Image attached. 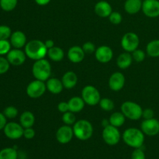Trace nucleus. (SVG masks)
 Segmentation results:
<instances>
[{
	"label": "nucleus",
	"mask_w": 159,
	"mask_h": 159,
	"mask_svg": "<svg viewBox=\"0 0 159 159\" xmlns=\"http://www.w3.org/2000/svg\"><path fill=\"white\" fill-rule=\"evenodd\" d=\"M25 54L26 57L32 60H40L44 58L48 54V48L45 46L44 42L40 40H33L25 45Z\"/></svg>",
	"instance_id": "1"
},
{
	"label": "nucleus",
	"mask_w": 159,
	"mask_h": 159,
	"mask_svg": "<svg viewBox=\"0 0 159 159\" xmlns=\"http://www.w3.org/2000/svg\"><path fill=\"white\" fill-rule=\"evenodd\" d=\"M123 140L127 145L133 148H139L144 144V134L141 130L131 127L124 132Z\"/></svg>",
	"instance_id": "2"
},
{
	"label": "nucleus",
	"mask_w": 159,
	"mask_h": 159,
	"mask_svg": "<svg viewBox=\"0 0 159 159\" xmlns=\"http://www.w3.org/2000/svg\"><path fill=\"white\" fill-rule=\"evenodd\" d=\"M74 136L80 141L89 140L93 134V125L86 120H80L75 122L73 126Z\"/></svg>",
	"instance_id": "3"
},
{
	"label": "nucleus",
	"mask_w": 159,
	"mask_h": 159,
	"mask_svg": "<svg viewBox=\"0 0 159 159\" xmlns=\"http://www.w3.org/2000/svg\"><path fill=\"white\" fill-rule=\"evenodd\" d=\"M32 72L36 79L43 82L47 81L51 76V64L44 58L36 61L33 65Z\"/></svg>",
	"instance_id": "4"
},
{
	"label": "nucleus",
	"mask_w": 159,
	"mask_h": 159,
	"mask_svg": "<svg viewBox=\"0 0 159 159\" xmlns=\"http://www.w3.org/2000/svg\"><path fill=\"white\" fill-rule=\"evenodd\" d=\"M120 110L125 117L132 120H138L142 117V108L139 104L134 102L126 101L121 105Z\"/></svg>",
	"instance_id": "5"
},
{
	"label": "nucleus",
	"mask_w": 159,
	"mask_h": 159,
	"mask_svg": "<svg viewBox=\"0 0 159 159\" xmlns=\"http://www.w3.org/2000/svg\"><path fill=\"white\" fill-rule=\"evenodd\" d=\"M82 98L89 106L97 105L101 99L99 90L93 85H86L84 87L82 91Z\"/></svg>",
	"instance_id": "6"
},
{
	"label": "nucleus",
	"mask_w": 159,
	"mask_h": 159,
	"mask_svg": "<svg viewBox=\"0 0 159 159\" xmlns=\"http://www.w3.org/2000/svg\"><path fill=\"white\" fill-rule=\"evenodd\" d=\"M102 137L106 144L110 146H113L119 143L120 140V133L117 127L110 124L107 127H103Z\"/></svg>",
	"instance_id": "7"
},
{
	"label": "nucleus",
	"mask_w": 159,
	"mask_h": 159,
	"mask_svg": "<svg viewBox=\"0 0 159 159\" xmlns=\"http://www.w3.org/2000/svg\"><path fill=\"white\" fill-rule=\"evenodd\" d=\"M46 89L47 87L44 82L36 79L28 84L26 87V94L32 99H37L44 94Z\"/></svg>",
	"instance_id": "8"
},
{
	"label": "nucleus",
	"mask_w": 159,
	"mask_h": 159,
	"mask_svg": "<svg viewBox=\"0 0 159 159\" xmlns=\"http://www.w3.org/2000/svg\"><path fill=\"white\" fill-rule=\"evenodd\" d=\"M139 45V37L133 32L127 33L121 39V46L127 52H133L138 49Z\"/></svg>",
	"instance_id": "9"
},
{
	"label": "nucleus",
	"mask_w": 159,
	"mask_h": 159,
	"mask_svg": "<svg viewBox=\"0 0 159 159\" xmlns=\"http://www.w3.org/2000/svg\"><path fill=\"white\" fill-rule=\"evenodd\" d=\"M6 138L11 140H17L23 136L24 128L20 124L16 122H9L6 124L3 129Z\"/></svg>",
	"instance_id": "10"
},
{
	"label": "nucleus",
	"mask_w": 159,
	"mask_h": 159,
	"mask_svg": "<svg viewBox=\"0 0 159 159\" xmlns=\"http://www.w3.org/2000/svg\"><path fill=\"white\" fill-rule=\"evenodd\" d=\"M142 11L144 15L150 18L159 16L158 0H144L142 3Z\"/></svg>",
	"instance_id": "11"
},
{
	"label": "nucleus",
	"mask_w": 159,
	"mask_h": 159,
	"mask_svg": "<svg viewBox=\"0 0 159 159\" xmlns=\"http://www.w3.org/2000/svg\"><path fill=\"white\" fill-rule=\"evenodd\" d=\"M141 130L148 136H155L159 134V121L155 118L144 120L141 124Z\"/></svg>",
	"instance_id": "12"
},
{
	"label": "nucleus",
	"mask_w": 159,
	"mask_h": 159,
	"mask_svg": "<svg viewBox=\"0 0 159 159\" xmlns=\"http://www.w3.org/2000/svg\"><path fill=\"white\" fill-rule=\"evenodd\" d=\"M74 136L73 128L69 125H64L59 127L56 132V139L60 144H65L69 143Z\"/></svg>",
	"instance_id": "13"
},
{
	"label": "nucleus",
	"mask_w": 159,
	"mask_h": 159,
	"mask_svg": "<svg viewBox=\"0 0 159 159\" xmlns=\"http://www.w3.org/2000/svg\"><path fill=\"white\" fill-rule=\"evenodd\" d=\"M26 57L25 51H23L18 48L10 50L9 52L6 54V58L9 61V64L14 66H20L23 65L26 61Z\"/></svg>",
	"instance_id": "14"
},
{
	"label": "nucleus",
	"mask_w": 159,
	"mask_h": 159,
	"mask_svg": "<svg viewBox=\"0 0 159 159\" xmlns=\"http://www.w3.org/2000/svg\"><path fill=\"white\" fill-rule=\"evenodd\" d=\"M95 56L98 61L105 64L108 63L112 60L113 57V52L110 47L102 45L96 48Z\"/></svg>",
	"instance_id": "15"
},
{
	"label": "nucleus",
	"mask_w": 159,
	"mask_h": 159,
	"mask_svg": "<svg viewBox=\"0 0 159 159\" xmlns=\"http://www.w3.org/2000/svg\"><path fill=\"white\" fill-rule=\"evenodd\" d=\"M125 84V77L121 72H114L109 79V87L114 92L122 89Z\"/></svg>",
	"instance_id": "16"
},
{
	"label": "nucleus",
	"mask_w": 159,
	"mask_h": 159,
	"mask_svg": "<svg viewBox=\"0 0 159 159\" xmlns=\"http://www.w3.org/2000/svg\"><path fill=\"white\" fill-rule=\"evenodd\" d=\"M85 53L84 52L82 48L79 46H73L69 48L68 51V57L72 63H80L83 61Z\"/></svg>",
	"instance_id": "17"
},
{
	"label": "nucleus",
	"mask_w": 159,
	"mask_h": 159,
	"mask_svg": "<svg viewBox=\"0 0 159 159\" xmlns=\"http://www.w3.org/2000/svg\"><path fill=\"white\" fill-rule=\"evenodd\" d=\"M10 43L14 48H23L26 44V37L23 32L20 30L15 31L10 37Z\"/></svg>",
	"instance_id": "18"
},
{
	"label": "nucleus",
	"mask_w": 159,
	"mask_h": 159,
	"mask_svg": "<svg viewBox=\"0 0 159 159\" xmlns=\"http://www.w3.org/2000/svg\"><path fill=\"white\" fill-rule=\"evenodd\" d=\"M112 12L111 5L107 1H99L95 6V12L96 15L102 18L109 17Z\"/></svg>",
	"instance_id": "19"
},
{
	"label": "nucleus",
	"mask_w": 159,
	"mask_h": 159,
	"mask_svg": "<svg viewBox=\"0 0 159 159\" xmlns=\"http://www.w3.org/2000/svg\"><path fill=\"white\" fill-rule=\"evenodd\" d=\"M47 89L52 94H59L62 92L64 85L61 80L57 78H51L47 80Z\"/></svg>",
	"instance_id": "20"
},
{
	"label": "nucleus",
	"mask_w": 159,
	"mask_h": 159,
	"mask_svg": "<svg viewBox=\"0 0 159 159\" xmlns=\"http://www.w3.org/2000/svg\"><path fill=\"white\" fill-rule=\"evenodd\" d=\"M61 82L64 85V88L70 89L74 88L78 82V77L74 71H67L62 76Z\"/></svg>",
	"instance_id": "21"
},
{
	"label": "nucleus",
	"mask_w": 159,
	"mask_h": 159,
	"mask_svg": "<svg viewBox=\"0 0 159 159\" xmlns=\"http://www.w3.org/2000/svg\"><path fill=\"white\" fill-rule=\"evenodd\" d=\"M142 0H126L124 9L129 14H136L142 9Z\"/></svg>",
	"instance_id": "22"
},
{
	"label": "nucleus",
	"mask_w": 159,
	"mask_h": 159,
	"mask_svg": "<svg viewBox=\"0 0 159 159\" xmlns=\"http://www.w3.org/2000/svg\"><path fill=\"white\" fill-rule=\"evenodd\" d=\"M68 107H69V111L72 113H79L83 110L85 107V102H84L83 99L79 96H74L71 98L68 102Z\"/></svg>",
	"instance_id": "23"
},
{
	"label": "nucleus",
	"mask_w": 159,
	"mask_h": 159,
	"mask_svg": "<svg viewBox=\"0 0 159 159\" xmlns=\"http://www.w3.org/2000/svg\"><path fill=\"white\" fill-rule=\"evenodd\" d=\"M132 61H133V57L131 54H130L129 52H125L118 56L116 65L121 69H126L130 66Z\"/></svg>",
	"instance_id": "24"
},
{
	"label": "nucleus",
	"mask_w": 159,
	"mask_h": 159,
	"mask_svg": "<svg viewBox=\"0 0 159 159\" xmlns=\"http://www.w3.org/2000/svg\"><path fill=\"white\" fill-rule=\"evenodd\" d=\"M35 122V116L31 112L25 111L20 117V123L23 128L32 127Z\"/></svg>",
	"instance_id": "25"
},
{
	"label": "nucleus",
	"mask_w": 159,
	"mask_h": 159,
	"mask_svg": "<svg viewBox=\"0 0 159 159\" xmlns=\"http://www.w3.org/2000/svg\"><path fill=\"white\" fill-rule=\"evenodd\" d=\"M48 55L51 61L57 62L61 61L64 58L65 54L61 48L54 46L48 50Z\"/></svg>",
	"instance_id": "26"
},
{
	"label": "nucleus",
	"mask_w": 159,
	"mask_h": 159,
	"mask_svg": "<svg viewBox=\"0 0 159 159\" xmlns=\"http://www.w3.org/2000/svg\"><path fill=\"white\" fill-rule=\"evenodd\" d=\"M125 116L122 112H115L110 116L109 121L110 125L114 126L116 127H120L125 123Z\"/></svg>",
	"instance_id": "27"
},
{
	"label": "nucleus",
	"mask_w": 159,
	"mask_h": 159,
	"mask_svg": "<svg viewBox=\"0 0 159 159\" xmlns=\"http://www.w3.org/2000/svg\"><path fill=\"white\" fill-rule=\"evenodd\" d=\"M146 52L150 57H159V40H153L148 43L146 47Z\"/></svg>",
	"instance_id": "28"
},
{
	"label": "nucleus",
	"mask_w": 159,
	"mask_h": 159,
	"mask_svg": "<svg viewBox=\"0 0 159 159\" xmlns=\"http://www.w3.org/2000/svg\"><path fill=\"white\" fill-rule=\"evenodd\" d=\"M18 153L12 148H6L0 151V159H17Z\"/></svg>",
	"instance_id": "29"
},
{
	"label": "nucleus",
	"mask_w": 159,
	"mask_h": 159,
	"mask_svg": "<svg viewBox=\"0 0 159 159\" xmlns=\"http://www.w3.org/2000/svg\"><path fill=\"white\" fill-rule=\"evenodd\" d=\"M18 0H0V7L6 12L12 11L17 6Z\"/></svg>",
	"instance_id": "30"
},
{
	"label": "nucleus",
	"mask_w": 159,
	"mask_h": 159,
	"mask_svg": "<svg viewBox=\"0 0 159 159\" xmlns=\"http://www.w3.org/2000/svg\"><path fill=\"white\" fill-rule=\"evenodd\" d=\"M99 107L102 110H105V111H111L114 108V102L111 100V99H108V98H103L101 99L99 102Z\"/></svg>",
	"instance_id": "31"
},
{
	"label": "nucleus",
	"mask_w": 159,
	"mask_h": 159,
	"mask_svg": "<svg viewBox=\"0 0 159 159\" xmlns=\"http://www.w3.org/2000/svg\"><path fill=\"white\" fill-rule=\"evenodd\" d=\"M3 114L6 116V118L14 119L18 115V110L15 107L9 106V107H7L6 108L4 109V110H3Z\"/></svg>",
	"instance_id": "32"
},
{
	"label": "nucleus",
	"mask_w": 159,
	"mask_h": 159,
	"mask_svg": "<svg viewBox=\"0 0 159 159\" xmlns=\"http://www.w3.org/2000/svg\"><path fill=\"white\" fill-rule=\"evenodd\" d=\"M12 35V30L9 26L0 25V40H8Z\"/></svg>",
	"instance_id": "33"
},
{
	"label": "nucleus",
	"mask_w": 159,
	"mask_h": 159,
	"mask_svg": "<svg viewBox=\"0 0 159 159\" xmlns=\"http://www.w3.org/2000/svg\"><path fill=\"white\" fill-rule=\"evenodd\" d=\"M62 120L66 125H74L75 123V116L74 113L71 111H68L65 113L62 116Z\"/></svg>",
	"instance_id": "34"
},
{
	"label": "nucleus",
	"mask_w": 159,
	"mask_h": 159,
	"mask_svg": "<svg viewBox=\"0 0 159 159\" xmlns=\"http://www.w3.org/2000/svg\"><path fill=\"white\" fill-rule=\"evenodd\" d=\"M10 41L8 40H0V56L7 54L11 50Z\"/></svg>",
	"instance_id": "35"
},
{
	"label": "nucleus",
	"mask_w": 159,
	"mask_h": 159,
	"mask_svg": "<svg viewBox=\"0 0 159 159\" xmlns=\"http://www.w3.org/2000/svg\"><path fill=\"white\" fill-rule=\"evenodd\" d=\"M132 57L133 60L137 62H142L145 59V53L142 50L136 49L132 52Z\"/></svg>",
	"instance_id": "36"
},
{
	"label": "nucleus",
	"mask_w": 159,
	"mask_h": 159,
	"mask_svg": "<svg viewBox=\"0 0 159 159\" xmlns=\"http://www.w3.org/2000/svg\"><path fill=\"white\" fill-rule=\"evenodd\" d=\"M9 66L10 64L7 58L0 56V75H3L7 72L9 69Z\"/></svg>",
	"instance_id": "37"
},
{
	"label": "nucleus",
	"mask_w": 159,
	"mask_h": 159,
	"mask_svg": "<svg viewBox=\"0 0 159 159\" xmlns=\"http://www.w3.org/2000/svg\"><path fill=\"white\" fill-rule=\"evenodd\" d=\"M109 20L113 24L118 25L122 22V16L118 12H112L109 16Z\"/></svg>",
	"instance_id": "38"
},
{
	"label": "nucleus",
	"mask_w": 159,
	"mask_h": 159,
	"mask_svg": "<svg viewBox=\"0 0 159 159\" xmlns=\"http://www.w3.org/2000/svg\"><path fill=\"white\" fill-rule=\"evenodd\" d=\"M82 49H83L84 52L87 54H93V52H96V46H95L94 43H93L92 42H86L83 44V46L82 47Z\"/></svg>",
	"instance_id": "39"
},
{
	"label": "nucleus",
	"mask_w": 159,
	"mask_h": 159,
	"mask_svg": "<svg viewBox=\"0 0 159 159\" xmlns=\"http://www.w3.org/2000/svg\"><path fill=\"white\" fill-rule=\"evenodd\" d=\"M131 159H145V154L144 151L141 148H134V152H132Z\"/></svg>",
	"instance_id": "40"
},
{
	"label": "nucleus",
	"mask_w": 159,
	"mask_h": 159,
	"mask_svg": "<svg viewBox=\"0 0 159 159\" xmlns=\"http://www.w3.org/2000/svg\"><path fill=\"white\" fill-rule=\"evenodd\" d=\"M35 136V130L32 128V127H29V128H24V131H23V137L26 139L30 140L33 139Z\"/></svg>",
	"instance_id": "41"
},
{
	"label": "nucleus",
	"mask_w": 159,
	"mask_h": 159,
	"mask_svg": "<svg viewBox=\"0 0 159 159\" xmlns=\"http://www.w3.org/2000/svg\"><path fill=\"white\" fill-rule=\"evenodd\" d=\"M155 116V113H154L153 110L151 108H147L145 110H143V113H142V117L144 120H148V119H152L154 118Z\"/></svg>",
	"instance_id": "42"
},
{
	"label": "nucleus",
	"mask_w": 159,
	"mask_h": 159,
	"mask_svg": "<svg viewBox=\"0 0 159 159\" xmlns=\"http://www.w3.org/2000/svg\"><path fill=\"white\" fill-rule=\"evenodd\" d=\"M57 109H58L59 112L61 113H66V112L69 111V107H68V103L67 102H59L57 105Z\"/></svg>",
	"instance_id": "43"
},
{
	"label": "nucleus",
	"mask_w": 159,
	"mask_h": 159,
	"mask_svg": "<svg viewBox=\"0 0 159 159\" xmlns=\"http://www.w3.org/2000/svg\"><path fill=\"white\" fill-rule=\"evenodd\" d=\"M7 118L6 117L3 113H0V130H3L5 127V126L7 124V120H6Z\"/></svg>",
	"instance_id": "44"
},
{
	"label": "nucleus",
	"mask_w": 159,
	"mask_h": 159,
	"mask_svg": "<svg viewBox=\"0 0 159 159\" xmlns=\"http://www.w3.org/2000/svg\"><path fill=\"white\" fill-rule=\"evenodd\" d=\"M44 44L48 50L50 49V48H52L53 47H54V42L52 40H47L46 41L44 42Z\"/></svg>",
	"instance_id": "45"
},
{
	"label": "nucleus",
	"mask_w": 159,
	"mask_h": 159,
	"mask_svg": "<svg viewBox=\"0 0 159 159\" xmlns=\"http://www.w3.org/2000/svg\"><path fill=\"white\" fill-rule=\"evenodd\" d=\"M34 1L39 6H46L51 2V0H34Z\"/></svg>",
	"instance_id": "46"
},
{
	"label": "nucleus",
	"mask_w": 159,
	"mask_h": 159,
	"mask_svg": "<svg viewBox=\"0 0 159 159\" xmlns=\"http://www.w3.org/2000/svg\"><path fill=\"white\" fill-rule=\"evenodd\" d=\"M110 121L107 120H102V127H107V126L110 125Z\"/></svg>",
	"instance_id": "47"
},
{
	"label": "nucleus",
	"mask_w": 159,
	"mask_h": 159,
	"mask_svg": "<svg viewBox=\"0 0 159 159\" xmlns=\"http://www.w3.org/2000/svg\"></svg>",
	"instance_id": "48"
}]
</instances>
